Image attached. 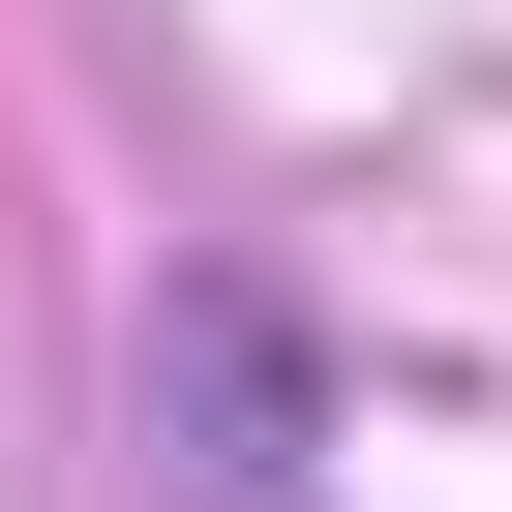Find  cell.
Listing matches in <instances>:
<instances>
[]
</instances>
